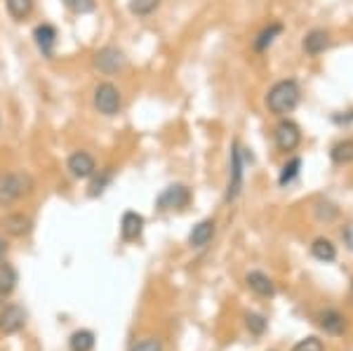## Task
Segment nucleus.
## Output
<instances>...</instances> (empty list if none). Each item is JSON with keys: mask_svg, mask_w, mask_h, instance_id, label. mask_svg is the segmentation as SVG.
I'll use <instances>...</instances> for the list:
<instances>
[{"mask_svg": "<svg viewBox=\"0 0 353 351\" xmlns=\"http://www.w3.org/2000/svg\"><path fill=\"white\" fill-rule=\"evenodd\" d=\"M5 252H8V243H5V239L0 236V259L5 257Z\"/></svg>", "mask_w": 353, "mask_h": 351, "instance_id": "2f4dec72", "label": "nucleus"}, {"mask_svg": "<svg viewBox=\"0 0 353 351\" xmlns=\"http://www.w3.org/2000/svg\"><path fill=\"white\" fill-rule=\"evenodd\" d=\"M311 252L316 259H321V262H332L334 257H337V248L332 245V241L327 239H316L311 245Z\"/></svg>", "mask_w": 353, "mask_h": 351, "instance_id": "a211bd4d", "label": "nucleus"}, {"mask_svg": "<svg viewBox=\"0 0 353 351\" xmlns=\"http://www.w3.org/2000/svg\"><path fill=\"white\" fill-rule=\"evenodd\" d=\"M330 156H332V161L337 163V166L351 163L353 161V139H344V141H339V144H334L332 151H330Z\"/></svg>", "mask_w": 353, "mask_h": 351, "instance_id": "412c9836", "label": "nucleus"}, {"mask_svg": "<svg viewBox=\"0 0 353 351\" xmlns=\"http://www.w3.org/2000/svg\"><path fill=\"white\" fill-rule=\"evenodd\" d=\"M304 50H306V54H321V52H325V50L330 48V33L327 31H323V28H313V31H309L304 36Z\"/></svg>", "mask_w": 353, "mask_h": 351, "instance_id": "ddd939ff", "label": "nucleus"}, {"mask_svg": "<svg viewBox=\"0 0 353 351\" xmlns=\"http://www.w3.org/2000/svg\"><path fill=\"white\" fill-rule=\"evenodd\" d=\"M5 8L12 19L21 21L33 12V0H5Z\"/></svg>", "mask_w": 353, "mask_h": 351, "instance_id": "aec40b11", "label": "nucleus"}, {"mask_svg": "<svg viewBox=\"0 0 353 351\" xmlns=\"http://www.w3.org/2000/svg\"><path fill=\"white\" fill-rule=\"evenodd\" d=\"M299 97H301V90L297 81L288 78V81H278L269 92H266V106H269V111L276 113V116H288V113H292L297 109Z\"/></svg>", "mask_w": 353, "mask_h": 351, "instance_id": "f257e3e1", "label": "nucleus"}, {"mask_svg": "<svg viewBox=\"0 0 353 351\" xmlns=\"http://www.w3.org/2000/svg\"><path fill=\"white\" fill-rule=\"evenodd\" d=\"M243 168H245V156L243 149L238 144H233L231 149V174H229V189H226V201H236L238 194L243 189Z\"/></svg>", "mask_w": 353, "mask_h": 351, "instance_id": "423d86ee", "label": "nucleus"}, {"mask_svg": "<svg viewBox=\"0 0 353 351\" xmlns=\"http://www.w3.org/2000/svg\"><path fill=\"white\" fill-rule=\"evenodd\" d=\"M26 325V311L19 304H8L0 309V332L3 335H14Z\"/></svg>", "mask_w": 353, "mask_h": 351, "instance_id": "6e6552de", "label": "nucleus"}, {"mask_svg": "<svg viewBox=\"0 0 353 351\" xmlns=\"http://www.w3.org/2000/svg\"><path fill=\"white\" fill-rule=\"evenodd\" d=\"M299 168H301V158H292V161L283 168L281 177H278L281 186H288L290 182H294V179H297V174H299Z\"/></svg>", "mask_w": 353, "mask_h": 351, "instance_id": "b1692460", "label": "nucleus"}, {"mask_svg": "<svg viewBox=\"0 0 353 351\" xmlns=\"http://www.w3.org/2000/svg\"><path fill=\"white\" fill-rule=\"evenodd\" d=\"M71 351H92L94 349V332L92 330H76L68 339Z\"/></svg>", "mask_w": 353, "mask_h": 351, "instance_id": "6ab92c4d", "label": "nucleus"}, {"mask_svg": "<svg viewBox=\"0 0 353 351\" xmlns=\"http://www.w3.org/2000/svg\"><path fill=\"white\" fill-rule=\"evenodd\" d=\"M33 41H36L38 50L45 57L54 54V45H57V28L52 24H38L33 28Z\"/></svg>", "mask_w": 353, "mask_h": 351, "instance_id": "9b49d317", "label": "nucleus"}, {"mask_svg": "<svg viewBox=\"0 0 353 351\" xmlns=\"http://www.w3.org/2000/svg\"><path fill=\"white\" fill-rule=\"evenodd\" d=\"M191 203V191L184 184H172L158 196V208L161 210H184Z\"/></svg>", "mask_w": 353, "mask_h": 351, "instance_id": "39448f33", "label": "nucleus"}, {"mask_svg": "<svg viewBox=\"0 0 353 351\" xmlns=\"http://www.w3.org/2000/svg\"><path fill=\"white\" fill-rule=\"evenodd\" d=\"M125 64H128V59H125L123 50L118 48H101L99 52L94 54V69L99 73H106V76H113V73L123 71Z\"/></svg>", "mask_w": 353, "mask_h": 351, "instance_id": "20e7f679", "label": "nucleus"}, {"mask_svg": "<svg viewBox=\"0 0 353 351\" xmlns=\"http://www.w3.org/2000/svg\"><path fill=\"white\" fill-rule=\"evenodd\" d=\"M316 217L321 219V222H332V219L337 217V208H334L332 203H318Z\"/></svg>", "mask_w": 353, "mask_h": 351, "instance_id": "cd10ccee", "label": "nucleus"}, {"mask_svg": "<svg viewBox=\"0 0 353 351\" xmlns=\"http://www.w3.org/2000/svg\"><path fill=\"white\" fill-rule=\"evenodd\" d=\"M161 0H130V12L137 17H149L151 12H156Z\"/></svg>", "mask_w": 353, "mask_h": 351, "instance_id": "5701e85b", "label": "nucleus"}, {"mask_svg": "<svg viewBox=\"0 0 353 351\" xmlns=\"http://www.w3.org/2000/svg\"><path fill=\"white\" fill-rule=\"evenodd\" d=\"M273 139H276V146L281 151H294L301 141V130L297 123L292 121H281L276 126V132H273Z\"/></svg>", "mask_w": 353, "mask_h": 351, "instance_id": "0eeeda50", "label": "nucleus"}, {"mask_svg": "<svg viewBox=\"0 0 353 351\" xmlns=\"http://www.w3.org/2000/svg\"><path fill=\"white\" fill-rule=\"evenodd\" d=\"M3 229L8 231L10 236H14V239H24V236H28L33 231V219L26 217L24 212H12L3 219Z\"/></svg>", "mask_w": 353, "mask_h": 351, "instance_id": "9d476101", "label": "nucleus"}, {"mask_svg": "<svg viewBox=\"0 0 353 351\" xmlns=\"http://www.w3.org/2000/svg\"><path fill=\"white\" fill-rule=\"evenodd\" d=\"M281 31H283V24H278V21H273V24H269V26H266L264 31H261L259 36H257V41H254V50H257V52H261V50H266L273 41H276V36H278Z\"/></svg>", "mask_w": 353, "mask_h": 351, "instance_id": "4be33fe9", "label": "nucleus"}, {"mask_svg": "<svg viewBox=\"0 0 353 351\" xmlns=\"http://www.w3.org/2000/svg\"><path fill=\"white\" fill-rule=\"evenodd\" d=\"M141 231H144V217H141L139 212L134 210H128L123 214L121 219V236L123 241H137L141 236Z\"/></svg>", "mask_w": 353, "mask_h": 351, "instance_id": "f8f14e48", "label": "nucleus"}, {"mask_svg": "<svg viewBox=\"0 0 353 351\" xmlns=\"http://www.w3.org/2000/svg\"><path fill=\"white\" fill-rule=\"evenodd\" d=\"M341 236H344V243L349 245V250H353V222L344 226V231H341Z\"/></svg>", "mask_w": 353, "mask_h": 351, "instance_id": "7c9ffc66", "label": "nucleus"}, {"mask_svg": "<svg viewBox=\"0 0 353 351\" xmlns=\"http://www.w3.org/2000/svg\"><path fill=\"white\" fill-rule=\"evenodd\" d=\"M113 179V168H106V170H101V174L94 179L92 184H90V196H99L101 191H104V186L109 184Z\"/></svg>", "mask_w": 353, "mask_h": 351, "instance_id": "a878e982", "label": "nucleus"}, {"mask_svg": "<svg viewBox=\"0 0 353 351\" xmlns=\"http://www.w3.org/2000/svg\"><path fill=\"white\" fill-rule=\"evenodd\" d=\"M292 351H325V347H323V342L318 337H306L294 344Z\"/></svg>", "mask_w": 353, "mask_h": 351, "instance_id": "c85d7f7f", "label": "nucleus"}, {"mask_svg": "<svg viewBox=\"0 0 353 351\" xmlns=\"http://www.w3.org/2000/svg\"><path fill=\"white\" fill-rule=\"evenodd\" d=\"M33 191V177L28 172H3L0 174V205L8 208L14 201Z\"/></svg>", "mask_w": 353, "mask_h": 351, "instance_id": "f03ea898", "label": "nucleus"}, {"mask_svg": "<svg viewBox=\"0 0 353 351\" xmlns=\"http://www.w3.org/2000/svg\"><path fill=\"white\" fill-rule=\"evenodd\" d=\"M130 351H163V342L158 337H146L139 344H134Z\"/></svg>", "mask_w": 353, "mask_h": 351, "instance_id": "c756f323", "label": "nucleus"}, {"mask_svg": "<svg viewBox=\"0 0 353 351\" xmlns=\"http://www.w3.org/2000/svg\"><path fill=\"white\" fill-rule=\"evenodd\" d=\"M245 325L252 335H261L266 330V319L259 314H245Z\"/></svg>", "mask_w": 353, "mask_h": 351, "instance_id": "bb28decb", "label": "nucleus"}, {"mask_svg": "<svg viewBox=\"0 0 353 351\" xmlns=\"http://www.w3.org/2000/svg\"><path fill=\"white\" fill-rule=\"evenodd\" d=\"M66 168L76 179H88V177H94L97 174V163L88 151H76V154L68 156Z\"/></svg>", "mask_w": 353, "mask_h": 351, "instance_id": "1a4fd4ad", "label": "nucleus"}, {"mask_svg": "<svg viewBox=\"0 0 353 351\" xmlns=\"http://www.w3.org/2000/svg\"><path fill=\"white\" fill-rule=\"evenodd\" d=\"M212 236H214V222H212V219H203V222H198L191 229L189 245L191 248H205L210 241H212Z\"/></svg>", "mask_w": 353, "mask_h": 351, "instance_id": "dca6fc26", "label": "nucleus"}, {"mask_svg": "<svg viewBox=\"0 0 353 351\" xmlns=\"http://www.w3.org/2000/svg\"><path fill=\"white\" fill-rule=\"evenodd\" d=\"M245 283H248L250 290L257 292L259 297H273V292H276L271 279L266 274H261V271H250V274L245 276Z\"/></svg>", "mask_w": 353, "mask_h": 351, "instance_id": "2eb2a0df", "label": "nucleus"}, {"mask_svg": "<svg viewBox=\"0 0 353 351\" xmlns=\"http://www.w3.org/2000/svg\"><path fill=\"white\" fill-rule=\"evenodd\" d=\"M17 283H19V274L12 264H0V297H8L14 292Z\"/></svg>", "mask_w": 353, "mask_h": 351, "instance_id": "f3484780", "label": "nucleus"}, {"mask_svg": "<svg viewBox=\"0 0 353 351\" xmlns=\"http://www.w3.org/2000/svg\"><path fill=\"white\" fill-rule=\"evenodd\" d=\"M94 109L101 116H116L123 109V94L113 83H99L94 88Z\"/></svg>", "mask_w": 353, "mask_h": 351, "instance_id": "7ed1b4c3", "label": "nucleus"}, {"mask_svg": "<svg viewBox=\"0 0 353 351\" xmlns=\"http://www.w3.org/2000/svg\"><path fill=\"white\" fill-rule=\"evenodd\" d=\"M318 323H321L323 330L330 332V335H341V332L346 330V319L334 309L321 311V316H318Z\"/></svg>", "mask_w": 353, "mask_h": 351, "instance_id": "4468645a", "label": "nucleus"}, {"mask_svg": "<svg viewBox=\"0 0 353 351\" xmlns=\"http://www.w3.org/2000/svg\"><path fill=\"white\" fill-rule=\"evenodd\" d=\"M61 3L78 14H90V12H94V8H97V0H61Z\"/></svg>", "mask_w": 353, "mask_h": 351, "instance_id": "393cba45", "label": "nucleus"}]
</instances>
